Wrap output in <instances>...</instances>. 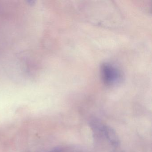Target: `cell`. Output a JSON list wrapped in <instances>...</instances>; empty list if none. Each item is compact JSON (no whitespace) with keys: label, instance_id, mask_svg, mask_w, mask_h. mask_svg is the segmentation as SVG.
I'll return each mask as SVG.
<instances>
[{"label":"cell","instance_id":"1","mask_svg":"<svg viewBox=\"0 0 152 152\" xmlns=\"http://www.w3.org/2000/svg\"><path fill=\"white\" fill-rule=\"evenodd\" d=\"M101 73L103 81L107 85L115 83L120 80L119 71L111 65L103 64L101 68Z\"/></svg>","mask_w":152,"mask_h":152},{"label":"cell","instance_id":"3","mask_svg":"<svg viewBox=\"0 0 152 152\" xmlns=\"http://www.w3.org/2000/svg\"><path fill=\"white\" fill-rule=\"evenodd\" d=\"M55 152V151H54V152Z\"/></svg>","mask_w":152,"mask_h":152},{"label":"cell","instance_id":"2","mask_svg":"<svg viewBox=\"0 0 152 152\" xmlns=\"http://www.w3.org/2000/svg\"><path fill=\"white\" fill-rule=\"evenodd\" d=\"M103 131L111 144L115 146H116L118 145V139L114 131L108 127H104Z\"/></svg>","mask_w":152,"mask_h":152}]
</instances>
